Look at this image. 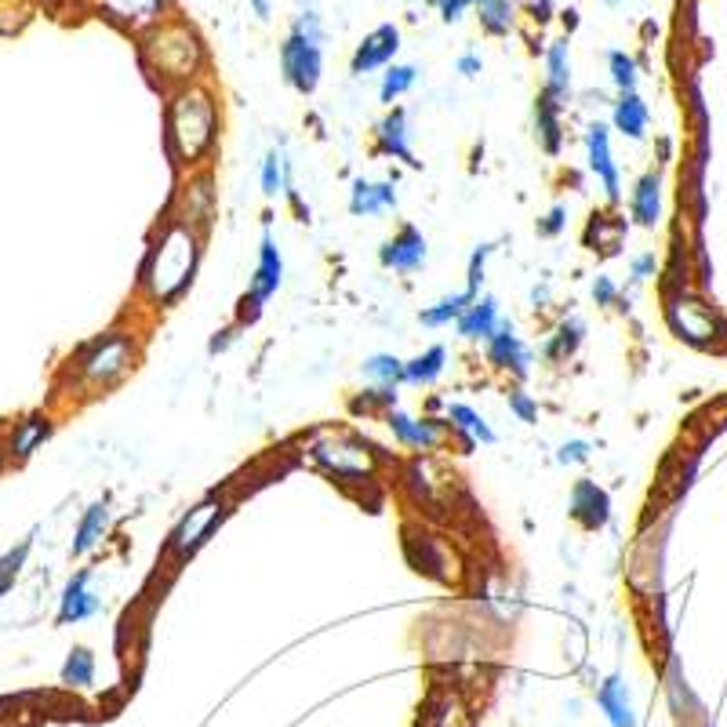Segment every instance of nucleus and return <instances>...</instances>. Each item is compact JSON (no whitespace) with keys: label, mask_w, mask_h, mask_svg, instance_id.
<instances>
[{"label":"nucleus","mask_w":727,"mask_h":727,"mask_svg":"<svg viewBox=\"0 0 727 727\" xmlns=\"http://www.w3.org/2000/svg\"><path fill=\"white\" fill-rule=\"evenodd\" d=\"M252 8L258 18H269V0H252Z\"/></svg>","instance_id":"46"},{"label":"nucleus","mask_w":727,"mask_h":727,"mask_svg":"<svg viewBox=\"0 0 727 727\" xmlns=\"http://www.w3.org/2000/svg\"><path fill=\"white\" fill-rule=\"evenodd\" d=\"M459 73H462V77H476V73H481V55H462L459 59Z\"/></svg>","instance_id":"45"},{"label":"nucleus","mask_w":727,"mask_h":727,"mask_svg":"<svg viewBox=\"0 0 727 727\" xmlns=\"http://www.w3.org/2000/svg\"><path fill=\"white\" fill-rule=\"evenodd\" d=\"M218 135V110L215 99L204 88H182L168 106V150L171 157L193 168L204 161Z\"/></svg>","instance_id":"2"},{"label":"nucleus","mask_w":727,"mask_h":727,"mask_svg":"<svg viewBox=\"0 0 727 727\" xmlns=\"http://www.w3.org/2000/svg\"><path fill=\"white\" fill-rule=\"evenodd\" d=\"M546 91L553 95L557 102L560 99H567V91H571V48H567V40H553L549 44V51H546Z\"/></svg>","instance_id":"23"},{"label":"nucleus","mask_w":727,"mask_h":727,"mask_svg":"<svg viewBox=\"0 0 727 727\" xmlns=\"http://www.w3.org/2000/svg\"><path fill=\"white\" fill-rule=\"evenodd\" d=\"M444 360H448L444 346L425 349L422 357H414V360L404 364V382H411V386H430V382H436L444 375Z\"/></svg>","instance_id":"27"},{"label":"nucleus","mask_w":727,"mask_h":727,"mask_svg":"<svg viewBox=\"0 0 727 727\" xmlns=\"http://www.w3.org/2000/svg\"><path fill=\"white\" fill-rule=\"evenodd\" d=\"M386 425L393 430L400 444H408V448H419V451H433L441 448L444 441V422L441 419H411V414H404L397 408L386 411Z\"/></svg>","instance_id":"9"},{"label":"nucleus","mask_w":727,"mask_h":727,"mask_svg":"<svg viewBox=\"0 0 727 727\" xmlns=\"http://www.w3.org/2000/svg\"><path fill=\"white\" fill-rule=\"evenodd\" d=\"M196 258H201V237H196L193 226L171 218V222L164 226V233L153 241L150 255H145V266H142L145 295L161 306L175 303V298L193 284Z\"/></svg>","instance_id":"1"},{"label":"nucleus","mask_w":727,"mask_h":727,"mask_svg":"<svg viewBox=\"0 0 727 727\" xmlns=\"http://www.w3.org/2000/svg\"><path fill=\"white\" fill-rule=\"evenodd\" d=\"M589 459V444L586 441H571V444H564V448L557 451V462L560 465H567V462H586Z\"/></svg>","instance_id":"42"},{"label":"nucleus","mask_w":727,"mask_h":727,"mask_svg":"<svg viewBox=\"0 0 727 727\" xmlns=\"http://www.w3.org/2000/svg\"><path fill=\"white\" fill-rule=\"evenodd\" d=\"M654 255H640V258H633V280H648L651 273H654Z\"/></svg>","instance_id":"44"},{"label":"nucleus","mask_w":727,"mask_h":727,"mask_svg":"<svg viewBox=\"0 0 727 727\" xmlns=\"http://www.w3.org/2000/svg\"><path fill=\"white\" fill-rule=\"evenodd\" d=\"M314 459L320 465H328L331 473L342 476V481H349V476H371L375 473V459H371V448L360 441H353V436H324V441L314 444Z\"/></svg>","instance_id":"6"},{"label":"nucleus","mask_w":727,"mask_h":727,"mask_svg":"<svg viewBox=\"0 0 727 727\" xmlns=\"http://www.w3.org/2000/svg\"><path fill=\"white\" fill-rule=\"evenodd\" d=\"M397 48H400V29L397 26H379L375 34L360 40V48L353 51L349 66H353L357 77H364V73L379 69V66H390L393 55H397Z\"/></svg>","instance_id":"10"},{"label":"nucleus","mask_w":727,"mask_h":727,"mask_svg":"<svg viewBox=\"0 0 727 727\" xmlns=\"http://www.w3.org/2000/svg\"><path fill=\"white\" fill-rule=\"evenodd\" d=\"M509 411H513L521 422H538V404H535L532 397H527L524 390H513V393H509Z\"/></svg>","instance_id":"38"},{"label":"nucleus","mask_w":727,"mask_h":727,"mask_svg":"<svg viewBox=\"0 0 727 727\" xmlns=\"http://www.w3.org/2000/svg\"><path fill=\"white\" fill-rule=\"evenodd\" d=\"M324 26H320V15L309 8V12L295 15V26H291V37L280 48V66H284L288 85L303 95H314L320 85V69H324Z\"/></svg>","instance_id":"3"},{"label":"nucleus","mask_w":727,"mask_h":727,"mask_svg":"<svg viewBox=\"0 0 727 727\" xmlns=\"http://www.w3.org/2000/svg\"><path fill=\"white\" fill-rule=\"evenodd\" d=\"M659 171H648L643 179L637 182V190H633V201H629V212L637 218L640 226H654L659 222V212H662V193H659Z\"/></svg>","instance_id":"22"},{"label":"nucleus","mask_w":727,"mask_h":727,"mask_svg":"<svg viewBox=\"0 0 727 727\" xmlns=\"http://www.w3.org/2000/svg\"><path fill=\"white\" fill-rule=\"evenodd\" d=\"M586 150H589V168L600 175V182H604V193L611 201H618L622 190H618V168L615 161H611V139H608V128L604 124H589L586 128Z\"/></svg>","instance_id":"15"},{"label":"nucleus","mask_w":727,"mask_h":727,"mask_svg":"<svg viewBox=\"0 0 727 727\" xmlns=\"http://www.w3.org/2000/svg\"><path fill=\"white\" fill-rule=\"evenodd\" d=\"M448 422H451V430L470 433L473 441L495 444V430L481 419V414H476V411L470 408V404H451V408H448Z\"/></svg>","instance_id":"29"},{"label":"nucleus","mask_w":727,"mask_h":727,"mask_svg":"<svg viewBox=\"0 0 727 727\" xmlns=\"http://www.w3.org/2000/svg\"><path fill=\"white\" fill-rule=\"evenodd\" d=\"M51 436V419L48 414H26V419H18L15 422V430H12V436H8V455L12 459H29L40 444H44Z\"/></svg>","instance_id":"18"},{"label":"nucleus","mask_w":727,"mask_h":727,"mask_svg":"<svg viewBox=\"0 0 727 727\" xmlns=\"http://www.w3.org/2000/svg\"><path fill=\"white\" fill-rule=\"evenodd\" d=\"M571 516H575L586 532H600L611 516V498L604 487H597L594 481H578L571 487Z\"/></svg>","instance_id":"11"},{"label":"nucleus","mask_w":727,"mask_h":727,"mask_svg":"<svg viewBox=\"0 0 727 727\" xmlns=\"http://www.w3.org/2000/svg\"><path fill=\"white\" fill-rule=\"evenodd\" d=\"M379 153H390V157L404 161L408 168H419L411 145H408V113L393 110L386 120L379 124Z\"/></svg>","instance_id":"19"},{"label":"nucleus","mask_w":727,"mask_h":727,"mask_svg":"<svg viewBox=\"0 0 727 727\" xmlns=\"http://www.w3.org/2000/svg\"><path fill=\"white\" fill-rule=\"evenodd\" d=\"M397 207V193H393V182H353L349 193V212L364 218H379Z\"/></svg>","instance_id":"17"},{"label":"nucleus","mask_w":727,"mask_h":727,"mask_svg":"<svg viewBox=\"0 0 727 727\" xmlns=\"http://www.w3.org/2000/svg\"><path fill=\"white\" fill-rule=\"evenodd\" d=\"M222 513H226L222 498H204V502H196L190 513H186L182 521H179V527H175V535H171V557L182 560V557H190L193 549H201L204 538L212 535V527L222 521Z\"/></svg>","instance_id":"7"},{"label":"nucleus","mask_w":727,"mask_h":727,"mask_svg":"<svg viewBox=\"0 0 727 727\" xmlns=\"http://www.w3.org/2000/svg\"><path fill=\"white\" fill-rule=\"evenodd\" d=\"M608 62H611V80H615V88L622 95H626V91H637V62H633L626 51H611Z\"/></svg>","instance_id":"35"},{"label":"nucleus","mask_w":727,"mask_h":727,"mask_svg":"<svg viewBox=\"0 0 727 727\" xmlns=\"http://www.w3.org/2000/svg\"><path fill=\"white\" fill-rule=\"evenodd\" d=\"M135 364V342L124 331H106L77 357V382L85 390H110L120 382Z\"/></svg>","instance_id":"4"},{"label":"nucleus","mask_w":727,"mask_h":727,"mask_svg":"<svg viewBox=\"0 0 727 727\" xmlns=\"http://www.w3.org/2000/svg\"><path fill=\"white\" fill-rule=\"evenodd\" d=\"M669 324L691 342H710L716 339V317L713 309H705L694 298H673L669 303Z\"/></svg>","instance_id":"13"},{"label":"nucleus","mask_w":727,"mask_h":727,"mask_svg":"<svg viewBox=\"0 0 727 727\" xmlns=\"http://www.w3.org/2000/svg\"><path fill=\"white\" fill-rule=\"evenodd\" d=\"M615 295H618V288H615V280H611V277H597V280H594V298H597V306H611V303H615Z\"/></svg>","instance_id":"43"},{"label":"nucleus","mask_w":727,"mask_h":727,"mask_svg":"<svg viewBox=\"0 0 727 727\" xmlns=\"http://www.w3.org/2000/svg\"><path fill=\"white\" fill-rule=\"evenodd\" d=\"M382 266L386 269H397V273H414V269L425 266V237L414 230V226H400L397 237H390L386 244H382Z\"/></svg>","instance_id":"8"},{"label":"nucleus","mask_w":727,"mask_h":727,"mask_svg":"<svg viewBox=\"0 0 727 727\" xmlns=\"http://www.w3.org/2000/svg\"><path fill=\"white\" fill-rule=\"evenodd\" d=\"M600 705H604L608 720L615 727H633V724H637V716H633V710H629L626 684H622L618 677H611L604 688H600Z\"/></svg>","instance_id":"28"},{"label":"nucleus","mask_w":727,"mask_h":727,"mask_svg":"<svg viewBox=\"0 0 727 727\" xmlns=\"http://www.w3.org/2000/svg\"><path fill=\"white\" fill-rule=\"evenodd\" d=\"M648 120L651 113L637 91H626V95L615 102V128L622 135H629V139H643V135H648Z\"/></svg>","instance_id":"24"},{"label":"nucleus","mask_w":727,"mask_h":727,"mask_svg":"<svg viewBox=\"0 0 727 727\" xmlns=\"http://www.w3.org/2000/svg\"><path fill=\"white\" fill-rule=\"evenodd\" d=\"M481 26L487 29V34L502 37L513 29V18H516V4L513 0H481Z\"/></svg>","instance_id":"30"},{"label":"nucleus","mask_w":727,"mask_h":727,"mask_svg":"<svg viewBox=\"0 0 727 727\" xmlns=\"http://www.w3.org/2000/svg\"><path fill=\"white\" fill-rule=\"evenodd\" d=\"M487 255H492V244H481V247H476V252H473V258H470V288H465V291H473V295H476V291H481Z\"/></svg>","instance_id":"39"},{"label":"nucleus","mask_w":727,"mask_h":727,"mask_svg":"<svg viewBox=\"0 0 727 727\" xmlns=\"http://www.w3.org/2000/svg\"><path fill=\"white\" fill-rule=\"evenodd\" d=\"M433 4H441V18H444V23H459L465 8L481 4V0H433Z\"/></svg>","instance_id":"41"},{"label":"nucleus","mask_w":727,"mask_h":727,"mask_svg":"<svg viewBox=\"0 0 727 727\" xmlns=\"http://www.w3.org/2000/svg\"><path fill=\"white\" fill-rule=\"evenodd\" d=\"M582 320H571V324H560V331H557V342L549 346V357H571L575 353V346L582 342Z\"/></svg>","instance_id":"37"},{"label":"nucleus","mask_w":727,"mask_h":727,"mask_svg":"<svg viewBox=\"0 0 727 727\" xmlns=\"http://www.w3.org/2000/svg\"><path fill=\"white\" fill-rule=\"evenodd\" d=\"M62 680H66L69 688H88V684L95 680V654L88 648H73L66 666H62Z\"/></svg>","instance_id":"31"},{"label":"nucleus","mask_w":727,"mask_h":727,"mask_svg":"<svg viewBox=\"0 0 727 727\" xmlns=\"http://www.w3.org/2000/svg\"><path fill=\"white\" fill-rule=\"evenodd\" d=\"M4 451H8V448H4V444H0V462H4Z\"/></svg>","instance_id":"47"},{"label":"nucleus","mask_w":727,"mask_h":727,"mask_svg":"<svg viewBox=\"0 0 727 727\" xmlns=\"http://www.w3.org/2000/svg\"><path fill=\"white\" fill-rule=\"evenodd\" d=\"M364 375L379 379L382 386H397V382H404V360H397L393 353H375V357L364 360Z\"/></svg>","instance_id":"32"},{"label":"nucleus","mask_w":727,"mask_h":727,"mask_svg":"<svg viewBox=\"0 0 727 727\" xmlns=\"http://www.w3.org/2000/svg\"><path fill=\"white\" fill-rule=\"evenodd\" d=\"M414 80H419V69H414V66H390L386 77H382V88H379L382 102L393 106V99H400L404 91H411Z\"/></svg>","instance_id":"33"},{"label":"nucleus","mask_w":727,"mask_h":727,"mask_svg":"<svg viewBox=\"0 0 727 727\" xmlns=\"http://www.w3.org/2000/svg\"><path fill=\"white\" fill-rule=\"evenodd\" d=\"M284 179H288V164H284V157L273 150V153H266V161H263V193L266 196H277L280 190H284Z\"/></svg>","instance_id":"36"},{"label":"nucleus","mask_w":727,"mask_h":727,"mask_svg":"<svg viewBox=\"0 0 727 727\" xmlns=\"http://www.w3.org/2000/svg\"><path fill=\"white\" fill-rule=\"evenodd\" d=\"M145 55L153 59V69H157L161 77L190 80L196 66H201V40H196L193 29L171 23V26H161L157 34L145 40Z\"/></svg>","instance_id":"5"},{"label":"nucleus","mask_w":727,"mask_h":727,"mask_svg":"<svg viewBox=\"0 0 727 727\" xmlns=\"http://www.w3.org/2000/svg\"><path fill=\"white\" fill-rule=\"evenodd\" d=\"M473 303H476L473 291H462V295H448V298H441V303H436V306L422 309L419 320H422L425 328H444V324H451V320H455V324H459L462 314H465V309H470Z\"/></svg>","instance_id":"26"},{"label":"nucleus","mask_w":727,"mask_h":727,"mask_svg":"<svg viewBox=\"0 0 727 727\" xmlns=\"http://www.w3.org/2000/svg\"><path fill=\"white\" fill-rule=\"evenodd\" d=\"M29 546H34V535L29 538H23L12 553H4L0 557V597L8 594V589L15 586V578H18V571H23V564H26V557H29Z\"/></svg>","instance_id":"34"},{"label":"nucleus","mask_w":727,"mask_h":727,"mask_svg":"<svg viewBox=\"0 0 727 727\" xmlns=\"http://www.w3.org/2000/svg\"><path fill=\"white\" fill-rule=\"evenodd\" d=\"M487 360L495 364V368H506L513 371V375H527V364H532V353H527V346L521 339H516V331L509 320H502L498 324V331L492 339H487Z\"/></svg>","instance_id":"14"},{"label":"nucleus","mask_w":727,"mask_h":727,"mask_svg":"<svg viewBox=\"0 0 727 727\" xmlns=\"http://www.w3.org/2000/svg\"><path fill=\"white\" fill-rule=\"evenodd\" d=\"M106 532H110V506L106 502L88 506L77 524V535H73V557H85L88 549H95Z\"/></svg>","instance_id":"21"},{"label":"nucleus","mask_w":727,"mask_h":727,"mask_svg":"<svg viewBox=\"0 0 727 727\" xmlns=\"http://www.w3.org/2000/svg\"><path fill=\"white\" fill-rule=\"evenodd\" d=\"M498 303L495 298H481V303H473L470 309L462 314L459 320V335L470 339V342H487L498 331Z\"/></svg>","instance_id":"20"},{"label":"nucleus","mask_w":727,"mask_h":727,"mask_svg":"<svg viewBox=\"0 0 727 727\" xmlns=\"http://www.w3.org/2000/svg\"><path fill=\"white\" fill-rule=\"evenodd\" d=\"M280 280H284V258H280L273 237H263V247H258V269H255V280H252V298H244V306H252V314H258V306L266 303L269 295L280 288Z\"/></svg>","instance_id":"12"},{"label":"nucleus","mask_w":727,"mask_h":727,"mask_svg":"<svg viewBox=\"0 0 727 727\" xmlns=\"http://www.w3.org/2000/svg\"><path fill=\"white\" fill-rule=\"evenodd\" d=\"M560 106L564 102H557L549 91H543L535 102V120H538V139H543V150L553 157L560 153Z\"/></svg>","instance_id":"25"},{"label":"nucleus","mask_w":727,"mask_h":727,"mask_svg":"<svg viewBox=\"0 0 727 727\" xmlns=\"http://www.w3.org/2000/svg\"><path fill=\"white\" fill-rule=\"evenodd\" d=\"M91 582V571H80V575L69 578V586L62 589V604H59V622L62 626H69V622H85L91 615H99L102 600L88 589Z\"/></svg>","instance_id":"16"},{"label":"nucleus","mask_w":727,"mask_h":727,"mask_svg":"<svg viewBox=\"0 0 727 727\" xmlns=\"http://www.w3.org/2000/svg\"><path fill=\"white\" fill-rule=\"evenodd\" d=\"M564 226H567V207L557 204L553 212H549L543 222H538V233H543V237H557L560 230H564Z\"/></svg>","instance_id":"40"}]
</instances>
